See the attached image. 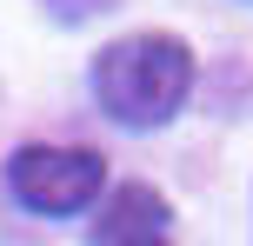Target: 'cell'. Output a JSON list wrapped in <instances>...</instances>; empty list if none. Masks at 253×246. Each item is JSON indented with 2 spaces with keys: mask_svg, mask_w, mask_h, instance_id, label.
<instances>
[{
  "mask_svg": "<svg viewBox=\"0 0 253 246\" xmlns=\"http://www.w3.org/2000/svg\"><path fill=\"white\" fill-rule=\"evenodd\" d=\"M193 53L173 34H120L93 60V100L120 127H167L187 106Z\"/></svg>",
  "mask_w": 253,
  "mask_h": 246,
  "instance_id": "1",
  "label": "cell"
},
{
  "mask_svg": "<svg viewBox=\"0 0 253 246\" xmlns=\"http://www.w3.org/2000/svg\"><path fill=\"white\" fill-rule=\"evenodd\" d=\"M7 193L40 220H74L107 193V160L93 146H13Z\"/></svg>",
  "mask_w": 253,
  "mask_h": 246,
  "instance_id": "2",
  "label": "cell"
},
{
  "mask_svg": "<svg viewBox=\"0 0 253 246\" xmlns=\"http://www.w3.org/2000/svg\"><path fill=\"white\" fill-rule=\"evenodd\" d=\"M87 246H173V207H167V193H153L147 180L114 186L107 207L87 226Z\"/></svg>",
  "mask_w": 253,
  "mask_h": 246,
  "instance_id": "3",
  "label": "cell"
}]
</instances>
